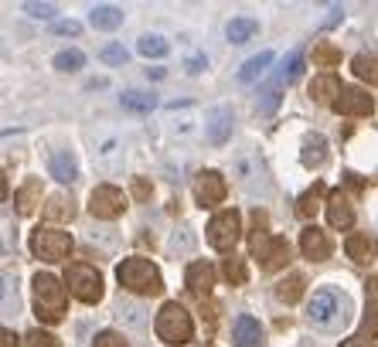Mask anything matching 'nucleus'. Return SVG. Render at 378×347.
I'll use <instances>...</instances> for the list:
<instances>
[{"label": "nucleus", "mask_w": 378, "mask_h": 347, "mask_svg": "<svg viewBox=\"0 0 378 347\" xmlns=\"http://www.w3.org/2000/svg\"><path fill=\"white\" fill-rule=\"evenodd\" d=\"M116 279L126 293L133 296H161L164 293V279H161V269L143 256H130L116 265Z\"/></svg>", "instance_id": "1"}, {"label": "nucleus", "mask_w": 378, "mask_h": 347, "mask_svg": "<svg viewBox=\"0 0 378 347\" xmlns=\"http://www.w3.org/2000/svg\"><path fill=\"white\" fill-rule=\"evenodd\" d=\"M34 313L41 324H62L65 320V307H69V289L62 286L58 276L51 272H38L34 276Z\"/></svg>", "instance_id": "2"}, {"label": "nucleus", "mask_w": 378, "mask_h": 347, "mask_svg": "<svg viewBox=\"0 0 378 347\" xmlns=\"http://www.w3.org/2000/svg\"><path fill=\"white\" fill-rule=\"evenodd\" d=\"M263 225H266V215L256 211V232L249 239V252H252V259H259L263 272H276V269H283L290 262V242L280 239V235L263 232Z\"/></svg>", "instance_id": "3"}, {"label": "nucleus", "mask_w": 378, "mask_h": 347, "mask_svg": "<svg viewBox=\"0 0 378 347\" xmlns=\"http://www.w3.org/2000/svg\"><path fill=\"white\" fill-rule=\"evenodd\" d=\"M348 310H351L348 296L338 293V289H331V286L317 289V293L310 296V303H307L310 324H317V327H324V331H331V327H338V324H348Z\"/></svg>", "instance_id": "4"}, {"label": "nucleus", "mask_w": 378, "mask_h": 347, "mask_svg": "<svg viewBox=\"0 0 378 347\" xmlns=\"http://www.w3.org/2000/svg\"><path fill=\"white\" fill-rule=\"evenodd\" d=\"M154 331L164 344L171 347H181V344H191L194 337V324H191V313L181 307V303H164L157 320H154Z\"/></svg>", "instance_id": "5"}, {"label": "nucleus", "mask_w": 378, "mask_h": 347, "mask_svg": "<svg viewBox=\"0 0 378 347\" xmlns=\"http://www.w3.org/2000/svg\"><path fill=\"white\" fill-rule=\"evenodd\" d=\"M31 252L34 259L41 262H65L72 256V235L62 232V228H51V225H38L31 232Z\"/></svg>", "instance_id": "6"}, {"label": "nucleus", "mask_w": 378, "mask_h": 347, "mask_svg": "<svg viewBox=\"0 0 378 347\" xmlns=\"http://www.w3.org/2000/svg\"><path fill=\"white\" fill-rule=\"evenodd\" d=\"M65 286L69 293L79 300V303H99L102 300V276L95 265H86V262H72L65 269Z\"/></svg>", "instance_id": "7"}, {"label": "nucleus", "mask_w": 378, "mask_h": 347, "mask_svg": "<svg viewBox=\"0 0 378 347\" xmlns=\"http://www.w3.org/2000/svg\"><path fill=\"white\" fill-rule=\"evenodd\" d=\"M204 235H208V246L215 249V252H232L235 249V242H239V235H242V218H239V211H218L211 222H208V228H204Z\"/></svg>", "instance_id": "8"}, {"label": "nucleus", "mask_w": 378, "mask_h": 347, "mask_svg": "<svg viewBox=\"0 0 378 347\" xmlns=\"http://www.w3.org/2000/svg\"><path fill=\"white\" fill-rule=\"evenodd\" d=\"M89 211L95 218H102V222H113V218H119L126 211V194L119 187H113V184H99L89 194Z\"/></svg>", "instance_id": "9"}, {"label": "nucleus", "mask_w": 378, "mask_h": 347, "mask_svg": "<svg viewBox=\"0 0 378 347\" xmlns=\"http://www.w3.org/2000/svg\"><path fill=\"white\" fill-rule=\"evenodd\" d=\"M225 194H228V184H225V177L218 171L198 174V180H194V198H198L201 208H218V204L225 201Z\"/></svg>", "instance_id": "10"}, {"label": "nucleus", "mask_w": 378, "mask_h": 347, "mask_svg": "<svg viewBox=\"0 0 378 347\" xmlns=\"http://www.w3.org/2000/svg\"><path fill=\"white\" fill-rule=\"evenodd\" d=\"M331 109H334L338 116H372V112H375V99H372L365 88H344Z\"/></svg>", "instance_id": "11"}, {"label": "nucleus", "mask_w": 378, "mask_h": 347, "mask_svg": "<svg viewBox=\"0 0 378 347\" xmlns=\"http://www.w3.org/2000/svg\"><path fill=\"white\" fill-rule=\"evenodd\" d=\"M300 252L310 262H327L331 252H334V246H331L327 232H320L317 225H307V228L300 232Z\"/></svg>", "instance_id": "12"}, {"label": "nucleus", "mask_w": 378, "mask_h": 347, "mask_svg": "<svg viewBox=\"0 0 378 347\" xmlns=\"http://www.w3.org/2000/svg\"><path fill=\"white\" fill-rule=\"evenodd\" d=\"M327 222L338 232H348L355 225V208H351V198L344 191H331V198H327Z\"/></svg>", "instance_id": "13"}, {"label": "nucleus", "mask_w": 378, "mask_h": 347, "mask_svg": "<svg viewBox=\"0 0 378 347\" xmlns=\"http://www.w3.org/2000/svg\"><path fill=\"white\" fill-rule=\"evenodd\" d=\"M232 341L235 347H263V327L256 317L249 313H239L235 324H232Z\"/></svg>", "instance_id": "14"}, {"label": "nucleus", "mask_w": 378, "mask_h": 347, "mask_svg": "<svg viewBox=\"0 0 378 347\" xmlns=\"http://www.w3.org/2000/svg\"><path fill=\"white\" fill-rule=\"evenodd\" d=\"M185 283H188V289L198 300H208L211 296V286H215V269L208 262H191Z\"/></svg>", "instance_id": "15"}, {"label": "nucleus", "mask_w": 378, "mask_h": 347, "mask_svg": "<svg viewBox=\"0 0 378 347\" xmlns=\"http://www.w3.org/2000/svg\"><path fill=\"white\" fill-rule=\"evenodd\" d=\"M232 136V109L228 106H215L208 112V143L222 147Z\"/></svg>", "instance_id": "16"}, {"label": "nucleus", "mask_w": 378, "mask_h": 347, "mask_svg": "<svg viewBox=\"0 0 378 347\" xmlns=\"http://www.w3.org/2000/svg\"><path fill=\"white\" fill-rule=\"evenodd\" d=\"M341 92H344V88H341V79H338L334 72H324V75H317V79L310 82V99L320 102V106H334Z\"/></svg>", "instance_id": "17"}, {"label": "nucleus", "mask_w": 378, "mask_h": 347, "mask_svg": "<svg viewBox=\"0 0 378 347\" xmlns=\"http://www.w3.org/2000/svg\"><path fill=\"white\" fill-rule=\"evenodd\" d=\"M300 164H303L307 171H317V167H324V164H327V140H324L320 133H310V136L303 140Z\"/></svg>", "instance_id": "18"}, {"label": "nucleus", "mask_w": 378, "mask_h": 347, "mask_svg": "<svg viewBox=\"0 0 378 347\" xmlns=\"http://www.w3.org/2000/svg\"><path fill=\"white\" fill-rule=\"evenodd\" d=\"M48 171L55 180H62V184H72L75 177H79V167H75V157L69 154V150H55L51 157H48Z\"/></svg>", "instance_id": "19"}, {"label": "nucleus", "mask_w": 378, "mask_h": 347, "mask_svg": "<svg viewBox=\"0 0 378 347\" xmlns=\"http://www.w3.org/2000/svg\"><path fill=\"white\" fill-rule=\"evenodd\" d=\"M41 215H45V222H72L75 218V201L69 194H51L48 204L41 208Z\"/></svg>", "instance_id": "20"}, {"label": "nucleus", "mask_w": 378, "mask_h": 347, "mask_svg": "<svg viewBox=\"0 0 378 347\" xmlns=\"http://www.w3.org/2000/svg\"><path fill=\"white\" fill-rule=\"evenodd\" d=\"M89 24H93L95 31H116L123 24V10L113 7V3H95L93 10H89Z\"/></svg>", "instance_id": "21"}, {"label": "nucleus", "mask_w": 378, "mask_h": 347, "mask_svg": "<svg viewBox=\"0 0 378 347\" xmlns=\"http://www.w3.org/2000/svg\"><path fill=\"white\" fill-rule=\"evenodd\" d=\"M256 31H259V21H256V17H232V21L225 24V38H228L232 45H246V41H252Z\"/></svg>", "instance_id": "22"}, {"label": "nucleus", "mask_w": 378, "mask_h": 347, "mask_svg": "<svg viewBox=\"0 0 378 347\" xmlns=\"http://www.w3.org/2000/svg\"><path fill=\"white\" fill-rule=\"evenodd\" d=\"M327 198H331V194H327V187L317 180V184H314L310 191H303V198L296 201V211H300V218H314V215H317V208H320ZM324 208H327V204H324Z\"/></svg>", "instance_id": "23"}, {"label": "nucleus", "mask_w": 378, "mask_h": 347, "mask_svg": "<svg viewBox=\"0 0 378 347\" xmlns=\"http://www.w3.org/2000/svg\"><path fill=\"white\" fill-rule=\"evenodd\" d=\"M14 204H17V211H21V215H31V211L41 204V180H34V177H31V180H24V187L14 194Z\"/></svg>", "instance_id": "24"}, {"label": "nucleus", "mask_w": 378, "mask_h": 347, "mask_svg": "<svg viewBox=\"0 0 378 347\" xmlns=\"http://www.w3.org/2000/svg\"><path fill=\"white\" fill-rule=\"evenodd\" d=\"M300 296H303V276H300V272H290L286 279L276 283V300H280V303L293 307V303H300Z\"/></svg>", "instance_id": "25"}, {"label": "nucleus", "mask_w": 378, "mask_h": 347, "mask_svg": "<svg viewBox=\"0 0 378 347\" xmlns=\"http://www.w3.org/2000/svg\"><path fill=\"white\" fill-rule=\"evenodd\" d=\"M344 252H348V259L368 262V259H372V239H368L365 232H355V235H348V242H344Z\"/></svg>", "instance_id": "26"}, {"label": "nucleus", "mask_w": 378, "mask_h": 347, "mask_svg": "<svg viewBox=\"0 0 378 347\" xmlns=\"http://www.w3.org/2000/svg\"><path fill=\"white\" fill-rule=\"evenodd\" d=\"M270 62H273V51H259V55H252V58L239 69V82H256V79L266 72Z\"/></svg>", "instance_id": "27"}, {"label": "nucleus", "mask_w": 378, "mask_h": 347, "mask_svg": "<svg viewBox=\"0 0 378 347\" xmlns=\"http://www.w3.org/2000/svg\"><path fill=\"white\" fill-rule=\"evenodd\" d=\"M351 69H355V75L365 79L368 86H378V55H355Z\"/></svg>", "instance_id": "28"}, {"label": "nucleus", "mask_w": 378, "mask_h": 347, "mask_svg": "<svg viewBox=\"0 0 378 347\" xmlns=\"http://www.w3.org/2000/svg\"><path fill=\"white\" fill-rule=\"evenodd\" d=\"M300 69H303V55H300V51H290V55L283 58V65H280L276 86H290V82H296V79H300Z\"/></svg>", "instance_id": "29"}, {"label": "nucleus", "mask_w": 378, "mask_h": 347, "mask_svg": "<svg viewBox=\"0 0 378 347\" xmlns=\"http://www.w3.org/2000/svg\"><path fill=\"white\" fill-rule=\"evenodd\" d=\"M310 55H314V65H320V69H331V65H341V48H334L331 41H317Z\"/></svg>", "instance_id": "30"}, {"label": "nucleus", "mask_w": 378, "mask_h": 347, "mask_svg": "<svg viewBox=\"0 0 378 347\" xmlns=\"http://www.w3.org/2000/svg\"><path fill=\"white\" fill-rule=\"evenodd\" d=\"M58 72H79L82 65H86V55L79 51V48H65V51H58L55 55V62H51Z\"/></svg>", "instance_id": "31"}, {"label": "nucleus", "mask_w": 378, "mask_h": 347, "mask_svg": "<svg viewBox=\"0 0 378 347\" xmlns=\"http://www.w3.org/2000/svg\"><path fill=\"white\" fill-rule=\"evenodd\" d=\"M137 51H140L143 58H164V55L171 51V45H167L164 38H157V34H147V38H140Z\"/></svg>", "instance_id": "32"}, {"label": "nucleus", "mask_w": 378, "mask_h": 347, "mask_svg": "<svg viewBox=\"0 0 378 347\" xmlns=\"http://www.w3.org/2000/svg\"><path fill=\"white\" fill-rule=\"evenodd\" d=\"M157 106V99L150 92H126L123 95V109H133V112H150Z\"/></svg>", "instance_id": "33"}, {"label": "nucleus", "mask_w": 378, "mask_h": 347, "mask_svg": "<svg viewBox=\"0 0 378 347\" xmlns=\"http://www.w3.org/2000/svg\"><path fill=\"white\" fill-rule=\"evenodd\" d=\"M222 272H225V279L232 283V286H246V279H249V272H246V259H225L222 265Z\"/></svg>", "instance_id": "34"}, {"label": "nucleus", "mask_w": 378, "mask_h": 347, "mask_svg": "<svg viewBox=\"0 0 378 347\" xmlns=\"http://www.w3.org/2000/svg\"><path fill=\"white\" fill-rule=\"evenodd\" d=\"M24 347H62V344H58V337H51L48 331L38 327V331H31V334L24 337Z\"/></svg>", "instance_id": "35"}, {"label": "nucleus", "mask_w": 378, "mask_h": 347, "mask_svg": "<svg viewBox=\"0 0 378 347\" xmlns=\"http://www.w3.org/2000/svg\"><path fill=\"white\" fill-rule=\"evenodd\" d=\"M93 347H130V344H126V337L119 331H102V334H95Z\"/></svg>", "instance_id": "36"}, {"label": "nucleus", "mask_w": 378, "mask_h": 347, "mask_svg": "<svg viewBox=\"0 0 378 347\" xmlns=\"http://www.w3.org/2000/svg\"><path fill=\"white\" fill-rule=\"evenodd\" d=\"M99 58H102V62H109V65H123L130 55H126V48H123V45H106V48L99 51Z\"/></svg>", "instance_id": "37"}, {"label": "nucleus", "mask_w": 378, "mask_h": 347, "mask_svg": "<svg viewBox=\"0 0 378 347\" xmlns=\"http://www.w3.org/2000/svg\"><path fill=\"white\" fill-rule=\"evenodd\" d=\"M362 327H365V337H368V341H372V337H378V303H368Z\"/></svg>", "instance_id": "38"}, {"label": "nucleus", "mask_w": 378, "mask_h": 347, "mask_svg": "<svg viewBox=\"0 0 378 347\" xmlns=\"http://www.w3.org/2000/svg\"><path fill=\"white\" fill-rule=\"evenodd\" d=\"M24 10H27L31 17H38V21H51V17H55V7H51V3H24Z\"/></svg>", "instance_id": "39"}, {"label": "nucleus", "mask_w": 378, "mask_h": 347, "mask_svg": "<svg viewBox=\"0 0 378 347\" xmlns=\"http://www.w3.org/2000/svg\"><path fill=\"white\" fill-rule=\"evenodd\" d=\"M263 95H266V99H263V102H259V112H263V116H270V112H273V109H276V102H280V86L266 88V92H263Z\"/></svg>", "instance_id": "40"}, {"label": "nucleus", "mask_w": 378, "mask_h": 347, "mask_svg": "<svg viewBox=\"0 0 378 347\" xmlns=\"http://www.w3.org/2000/svg\"><path fill=\"white\" fill-rule=\"evenodd\" d=\"M150 191H154V187H150V180H147V177H137V180H133V198H137V201H147V198H150Z\"/></svg>", "instance_id": "41"}, {"label": "nucleus", "mask_w": 378, "mask_h": 347, "mask_svg": "<svg viewBox=\"0 0 378 347\" xmlns=\"http://www.w3.org/2000/svg\"><path fill=\"white\" fill-rule=\"evenodd\" d=\"M51 31H55V34H72V38H75V34H79V24H75V21H55Z\"/></svg>", "instance_id": "42"}, {"label": "nucleus", "mask_w": 378, "mask_h": 347, "mask_svg": "<svg viewBox=\"0 0 378 347\" xmlns=\"http://www.w3.org/2000/svg\"><path fill=\"white\" fill-rule=\"evenodd\" d=\"M201 69H204V58H201V55H194V58L188 62V72H191V75H198Z\"/></svg>", "instance_id": "43"}, {"label": "nucleus", "mask_w": 378, "mask_h": 347, "mask_svg": "<svg viewBox=\"0 0 378 347\" xmlns=\"http://www.w3.org/2000/svg\"><path fill=\"white\" fill-rule=\"evenodd\" d=\"M341 347H375V344H372L368 337H351V341H344Z\"/></svg>", "instance_id": "44"}, {"label": "nucleus", "mask_w": 378, "mask_h": 347, "mask_svg": "<svg viewBox=\"0 0 378 347\" xmlns=\"http://www.w3.org/2000/svg\"><path fill=\"white\" fill-rule=\"evenodd\" d=\"M368 303H378V279H368Z\"/></svg>", "instance_id": "45"}, {"label": "nucleus", "mask_w": 378, "mask_h": 347, "mask_svg": "<svg viewBox=\"0 0 378 347\" xmlns=\"http://www.w3.org/2000/svg\"><path fill=\"white\" fill-rule=\"evenodd\" d=\"M3 347H17V334L14 331H3Z\"/></svg>", "instance_id": "46"}]
</instances>
